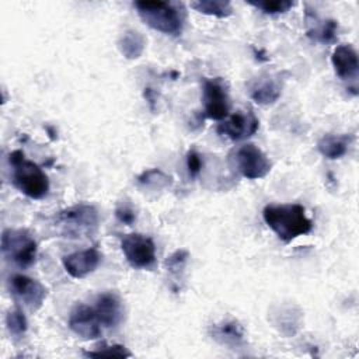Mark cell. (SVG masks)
Returning a JSON list of instances; mask_svg holds the SVG:
<instances>
[{"label": "cell", "mask_w": 359, "mask_h": 359, "mask_svg": "<svg viewBox=\"0 0 359 359\" xmlns=\"http://www.w3.org/2000/svg\"><path fill=\"white\" fill-rule=\"evenodd\" d=\"M262 217L266 226L285 243H290L313 229L311 219L307 217L304 206L299 203L266 205Z\"/></svg>", "instance_id": "cell-1"}, {"label": "cell", "mask_w": 359, "mask_h": 359, "mask_svg": "<svg viewBox=\"0 0 359 359\" xmlns=\"http://www.w3.org/2000/svg\"><path fill=\"white\" fill-rule=\"evenodd\" d=\"M139 17L150 28L171 36L181 35L187 18L182 3L174 1H135Z\"/></svg>", "instance_id": "cell-2"}, {"label": "cell", "mask_w": 359, "mask_h": 359, "mask_svg": "<svg viewBox=\"0 0 359 359\" xmlns=\"http://www.w3.org/2000/svg\"><path fill=\"white\" fill-rule=\"evenodd\" d=\"M13 185L31 199H42L49 191V180L43 170L31 160L25 158L21 150H14L8 156Z\"/></svg>", "instance_id": "cell-3"}, {"label": "cell", "mask_w": 359, "mask_h": 359, "mask_svg": "<svg viewBox=\"0 0 359 359\" xmlns=\"http://www.w3.org/2000/svg\"><path fill=\"white\" fill-rule=\"evenodd\" d=\"M98 212L93 205H74L57 212L55 216V224L63 237L84 238L97 231Z\"/></svg>", "instance_id": "cell-4"}, {"label": "cell", "mask_w": 359, "mask_h": 359, "mask_svg": "<svg viewBox=\"0 0 359 359\" xmlns=\"http://www.w3.org/2000/svg\"><path fill=\"white\" fill-rule=\"evenodd\" d=\"M229 165L248 180L264 178L272 168L268 156L255 144L245 143L234 147L227 156Z\"/></svg>", "instance_id": "cell-5"}, {"label": "cell", "mask_w": 359, "mask_h": 359, "mask_svg": "<svg viewBox=\"0 0 359 359\" xmlns=\"http://www.w3.org/2000/svg\"><path fill=\"white\" fill-rule=\"evenodd\" d=\"M38 245L24 229H6L1 234L3 257L20 268L31 266L36 259Z\"/></svg>", "instance_id": "cell-6"}, {"label": "cell", "mask_w": 359, "mask_h": 359, "mask_svg": "<svg viewBox=\"0 0 359 359\" xmlns=\"http://www.w3.org/2000/svg\"><path fill=\"white\" fill-rule=\"evenodd\" d=\"M202 102L203 114L206 118L215 121H223L230 112L229 87L224 79H205L202 86Z\"/></svg>", "instance_id": "cell-7"}, {"label": "cell", "mask_w": 359, "mask_h": 359, "mask_svg": "<svg viewBox=\"0 0 359 359\" xmlns=\"http://www.w3.org/2000/svg\"><path fill=\"white\" fill-rule=\"evenodd\" d=\"M122 252L130 266L137 269H147L156 264L154 241L140 233L125 234L121 238Z\"/></svg>", "instance_id": "cell-8"}, {"label": "cell", "mask_w": 359, "mask_h": 359, "mask_svg": "<svg viewBox=\"0 0 359 359\" xmlns=\"http://www.w3.org/2000/svg\"><path fill=\"white\" fill-rule=\"evenodd\" d=\"M7 285L11 296L34 311L42 306L48 294L46 287L41 282L21 273L11 275Z\"/></svg>", "instance_id": "cell-9"}, {"label": "cell", "mask_w": 359, "mask_h": 359, "mask_svg": "<svg viewBox=\"0 0 359 359\" xmlns=\"http://www.w3.org/2000/svg\"><path fill=\"white\" fill-rule=\"evenodd\" d=\"M258 128L259 121L255 114L251 109H240L224 118V121L217 125L216 132L220 136L229 137L230 140L240 142L251 137L258 130Z\"/></svg>", "instance_id": "cell-10"}, {"label": "cell", "mask_w": 359, "mask_h": 359, "mask_svg": "<svg viewBox=\"0 0 359 359\" xmlns=\"http://www.w3.org/2000/svg\"><path fill=\"white\" fill-rule=\"evenodd\" d=\"M69 328L83 339H97L101 337V323L94 307L77 303L69 316Z\"/></svg>", "instance_id": "cell-11"}, {"label": "cell", "mask_w": 359, "mask_h": 359, "mask_svg": "<svg viewBox=\"0 0 359 359\" xmlns=\"http://www.w3.org/2000/svg\"><path fill=\"white\" fill-rule=\"evenodd\" d=\"M250 98L258 105H271L278 101L282 93V80L275 74H261L252 79L248 86Z\"/></svg>", "instance_id": "cell-12"}, {"label": "cell", "mask_w": 359, "mask_h": 359, "mask_svg": "<svg viewBox=\"0 0 359 359\" xmlns=\"http://www.w3.org/2000/svg\"><path fill=\"white\" fill-rule=\"evenodd\" d=\"M62 262L65 271L72 278L81 279L95 271V268L101 262V254L97 248H87L83 251H76L73 254L65 255Z\"/></svg>", "instance_id": "cell-13"}, {"label": "cell", "mask_w": 359, "mask_h": 359, "mask_svg": "<svg viewBox=\"0 0 359 359\" xmlns=\"http://www.w3.org/2000/svg\"><path fill=\"white\" fill-rule=\"evenodd\" d=\"M101 325L107 328H114L119 325L123 320V307L118 294L112 292L102 293L97 297L94 307Z\"/></svg>", "instance_id": "cell-14"}, {"label": "cell", "mask_w": 359, "mask_h": 359, "mask_svg": "<svg viewBox=\"0 0 359 359\" xmlns=\"http://www.w3.org/2000/svg\"><path fill=\"white\" fill-rule=\"evenodd\" d=\"M331 63L335 74L341 80H355L359 70L358 53L351 45H339L331 55Z\"/></svg>", "instance_id": "cell-15"}, {"label": "cell", "mask_w": 359, "mask_h": 359, "mask_svg": "<svg viewBox=\"0 0 359 359\" xmlns=\"http://www.w3.org/2000/svg\"><path fill=\"white\" fill-rule=\"evenodd\" d=\"M212 338L220 345L226 346H240L244 344V328L236 320H226L210 327Z\"/></svg>", "instance_id": "cell-16"}, {"label": "cell", "mask_w": 359, "mask_h": 359, "mask_svg": "<svg viewBox=\"0 0 359 359\" xmlns=\"http://www.w3.org/2000/svg\"><path fill=\"white\" fill-rule=\"evenodd\" d=\"M349 143H351V136H348V135H331V133H328V135H324L318 140L317 150L325 158L337 160V158H341L342 156L346 154Z\"/></svg>", "instance_id": "cell-17"}, {"label": "cell", "mask_w": 359, "mask_h": 359, "mask_svg": "<svg viewBox=\"0 0 359 359\" xmlns=\"http://www.w3.org/2000/svg\"><path fill=\"white\" fill-rule=\"evenodd\" d=\"M144 46H146L144 36L135 29L125 31L118 39V49L126 59L140 57L144 50Z\"/></svg>", "instance_id": "cell-18"}, {"label": "cell", "mask_w": 359, "mask_h": 359, "mask_svg": "<svg viewBox=\"0 0 359 359\" xmlns=\"http://www.w3.org/2000/svg\"><path fill=\"white\" fill-rule=\"evenodd\" d=\"M307 36L313 38L314 41L323 42V43H332L337 39V29L338 24L335 20H325L320 21L316 14H313V22H309Z\"/></svg>", "instance_id": "cell-19"}, {"label": "cell", "mask_w": 359, "mask_h": 359, "mask_svg": "<svg viewBox=\"0 0 359 359\" xmlns=\"http://www.w3.org/2000/svg\"><path fill=\"white\" fill-rule=\"evenodd\" d=\"M191 7L198 13L213 15L217 18H227L233 14V7L230 1H219V0H199L192 1Z\"/></svg>", "instance_id": "cell-20"}, {"label": "cell", "mask_w": 359, "mask_h": 359, "mask_svg": "<svg viewBox=\"0 0 359 359\" xmlns=\"http://www.w3.org/2000/svg\"><path fill=\"white\" fill-rule=\"evenodd\" d=\"M6 325L13 337H22L28 330V321L20 309L10 310L6 316Z\"/></svg>", "instance_id": "cell-21"}, {"label": "cell", "mask_w": 359, "mask_h": 359, "mask_svg": "<svg viewBox=\"0 0 359 359\" xmlns=\"http://www.w3.org/2000/svg\"><path fill=\"white\" fill-rule=\"evenodd\" d=\"M248 4H251L252 7L261 10L265 14H283L286 11H289L294 3L293 1H287V0H271V1H250Z\"/></svg>", "instance_id": "cell-22"}, {"label": "cell", "mask_w": 359, "mask_h": 359, "mask_svg": "<svg viewBox=\"0 0 359 359\" xmlns=\"http://www.w3.org/2000/svg\"><path fill=\"white\" fill-rule=\"evenodd\" d=\"M188 251L185 250H177L175 252H172L170 257H167L165 259V268L167 271L174 275V276H180V273L182 272L185 262L188 259Z\"/></svg>", "instance_id": "cell-23"}, {"label": "cell", "mask_w": 359, "mask_h": 359, "mask_svg": "<svg viewBox=\"0 0 359 359\" xmlns=\"http://www.w3.org/2000/svg\"><path fill=\"white\" fill-rule=\"evenodd\" d=\"M86 356H115V358H128L130 356L132 353L123 346V345H107V344H102L100 346V349L97 351H88L84 353Z\"/></svg>", "instance_id": "cell-24"}, {"label": "cell", "mask_w": 359, "mask_h": 359, "mask_svg": "<svg viewBox=\"0 0 359 359\" xmlns=\"http://www.w3.org/2000/svg\"><path fill=\"white\" fill-rule=\"evenodd\" d=\"M115 216L116 219L123 223V224H133V222L136 220V212L133 209V206L128 202V201H122L116 205V209H115Z\"/></svg>", "instance_id": "cell-25"}, {"label": "cell", "mask_w": 359, "mask_h": 359, "mask_svg": "<svg viewBox=\"0 0 359 359\" xmlns=\"http://www.w3.org/2000/svg\"><path fill=\"white\" fill-rule=\"evenodd\" d=\"M202 165H203L202 156L195 149H191L187 153V168H188L189 177L195 178L196 175H199L202 171Z\"/></svg>", "instance_id": "cell-26"}]
</instances>
